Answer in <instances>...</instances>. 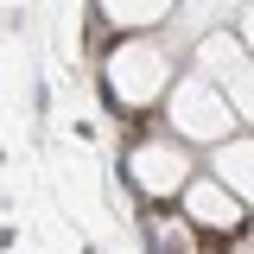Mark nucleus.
<instances>
[{
  "instance_id": "obj_1",
  "label": "nucleus",
  "mask_w": 254,
  "mask_h": 254,
  "mask_svg": "<svg viewBox=\"0 0 254 254\" xmlns=\"http://www.w3.org/2000/svg\"><path fill=\"white\" fill-rule=\"evenodd\" d=\"M172 58H165V45H159V32H121V38H108V51H102V95H108V108L121 115L127 127L146 121L165 89H172Z\"/></svg>"
},
{
  "instance_id": "obj_2",
  "label": "nucleus",
  "mask_w": 254,
  "mask_h": 254,
  "mask_svg": "<svg viewBox=\"0 0 254 254\" xmlns=\"http://www.w3.org/2000/svg\"><path fill=\"white\" fill-rule=\"evenodd\" d=\"M190 172H197V153L178 133H165L153 115L127 127V178L140 190V203H178V190H185Z\"/></svg>"
},
{
  "instance_id": "obj_3",
  "label": "nucleus",
  "mask_w": 254,
  "mask_h": 254,
  "mask_svg": "<svg viewBox=\"0 0 254 254\" xmlns=\"http://www.w3.org/2000/svg\"><path fill=\"white\" fill-rule=\"evenodd\" d=\"M165 133H178L185 146H216V140H229V133H242V115L229 108V95L210 89L197 70L190 76H172V89H165Z\"/></svg>"
},
{
  "instance_id": "obj_4",
  "label": "nucleus",
  "mask_w": 254,
  "mask_h": 254,
  "mask_svg": "<svg viewBox=\"0 0 254 254\" xmlns=\"http://www.w3.org/2000/svg\"><path fill=\"white\" fill-rule=\"evenodd\" d=\"M178 216H185L197 235H235V229L248 222V203H242V197H229L216 178L190 172L185 190H178Z\"/></svg>"
},
{
  "instance_id": "obj_5",
  "label": "nucleus",
  "mask_w": 254,
  "mask_h": 254,
  "mask_svg": "<svg viewBox=\"0 0 254 254\" xmlns=\"http://www.w3.org/2000/svg\"><path fill=\"white\" fill-rule=\"evenodd\" d=\"M197 76H203L210 89H222V95H229V108L248 121V45H242V38L210 32V38L197 45Z\"/></svg>"
},
{
  "instance_id": "obj_6",
  "label": "nucleus",
  "mask_w": 254,
  "mask_h": 254,
  "mask_svg": "<svg viewBox=\"0 0 254 254\" xmlns=\"http://www.w3.org/2000/svg\"><path fill=\"white\" fill-rule=\"evenodd\" d=\"M248 165H254L248 133H229V140H216V146H210V178H216L229 197H242V203H248V185H254Z\"/></svg>"
},
{
  "instance_id": "obj_7",
  "label": "nucleus",
  "mask_w": 254,
  "mask_h": 254,
  "mask_svg": "<svg viewBox=\"0 0 254 254\" xmlns=\"http://www.w3.org/2000/svg\"><path fill=\"white\" fill-rule=\"evenodd\" d=\"M102 13V26H115V32H153L165 13H172V0H95Z\"/></svg>"
}]
</instances>
